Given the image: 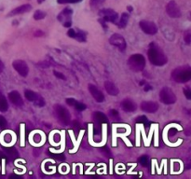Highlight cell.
I'll list each match as a JSON object with an SVG mask.
<instances>
[{
  "instance_id": "obj_46",
  "label": "cell",
  "mask_w": 191,
  "mask_h": 179,
  "mask_svg": "<svg viewBox=\"0 0 191 179\" xmlns=\"http://www.w3.org/2000/svg\"><path fill=\"white\" fill-rule=\"evenodd\" d=\"M150 90H152V87L149 86L148 84H146V87H145V91H146V92H148V91H150Z\"/></svg>"
},
{
  "instance_id": "obj_29",
  "label": "cell",
  "mask_w": 191,
  "mask_h": 179,
  "mask_svg": "<svg viewBox=\"0 0 191 179\" xmlns=\"http://www.w3.org/2000/svg\"><path fill=\"white\" fill-rule=\"evenodd\" d=\"M100 151L102 152V154H103L106 158H111L112 157L111 152L109 151V149L107 147H102V148H100Z\"/></svg>"
},
{
  "instance_id": "obj_1",
  "label": "cell",
  "mask_w": 191,
  "mask_h": 179,
  "mask_svg": "<svg viewBox=\"0 0 191 179\" xmlns=\"http://www.w3.org/2000/svg\"><path fill=\"white\" fill-rule=\"evenodd\" d=\"M147 56L149 62L156 66H162L167 63V57L162 52V49L155 43H151L147 50Z\"/></svg>"
},
{
  "instance_id": "obj_8",
  "label": "cell",
  "mask_w": 191,
  "mask_h": 179,
  "mask_svg": "<svg viewBox=\"0 0 191 179\" xmlns=\"http://www.w3.org/2000/svg\"><path fill=\"white\" fill-rule=\"evenodd\" d=\"M12 66L13 68L22 76L23 78L27 76L29 73V67L27 66V63L22 60H16L12 62Z\"/></svg>"
},
{
  "instance_id": "obj_18",
  "label": "cell",
  "mask_w": 191,
  "mask_h": 179,
  "mask_svg": "<svg viewBox=\"0 0 191 179\" xmlns=\"http://www.w3.org/2000/svg\"><path fill=\"white\" fill-rule=\"evenodd\" d=\"M93 120L99 124L106 123L108 121V119H107V117L106 116V115L104 113H102V112H99V111H96V112L93 113Z\"/></svg>"
},
{
  "instance_id": "obj_25",
  "label": "cell",
  "mask_w": 191,
  "mask_h": 179,
  "mask_svg": "<svg viewBox=\"0 0 191 179\" xmlns=\"http://www.w3.org/2000/svg\"><path fill=\"white\" fill-rule=\"evenodd\" d=\"M46 16V13L44 11H41V10H36L35 12V14H34V19L36 20V21H39V20H42L44 19Z\"/></svg>"
},
{
  "instance_id": "obj_43",
  "label": "cell",
  "mask_w": 191,
  "mask_h": 179,
  "mask_svg": "<svg viewBox=\"0 0 191 179\" xmlns=\"http://www.w3.org/2000/svg\"><path fill=\"white\" fill-rule=\"evenodd\" d=\"M71 24H72V22L71 21H66V22H63V26H65V27H70Z\"/></svg>"
},
{
  "instance_id": "obj_39",
  "label": "cell",
  "mask_w": 191,
  "mask_h": 179,
  "mask_svg": "<svg viewBox=\"0 0 191 179\" xmlns=\"http://www.w3.org/2000/svg\"><path fill=\"white\" fill-rule=\"evenodd\" d=\"M73 125H74V129L75 130V133H78L79 131V127H80L79 122H78L76 120H74V121H73Z\"/></svg>"
},
{
  "instance_id": "obj_34",
  "label": "cell",
  "mask_w": 191,
  "mask_h": 179,
  "mask_svg": "<svg viewBox=\"0 0 191 179\" xmlns=\"http://www.w3.org/2000/svg\"><path fill=\"white\" fill-rule=\"evenodd\" d=\"M135 122H140V123H147L148 120H147V118L146 116H140L138 118H136L135 120Z\"/></svg>"
},
{
  "instance_id": "obj_9",
  "label": "cell",
  "mask_w": 191,
  "mask_h": 179,
  "mask_svg": "<svg viewBox=\"0 0 191 179\" xmlns=\"http://www.w3.org/2000/svg\"><path fill=\"white\" fill-rule=\"evenodd\" d=\"M140 27L143 30L144 33L147 35H156L158 32V27L157 25L153 22H148V21H141L140 22Z\"/></svg>"
},
{
  "instance_id": "obj_13",
  "label": "cell",
  "mask_w": 191,
  "mask_h": 179,
  "mask_svg": "<svg viewBox=\"0 0 191 179\" xmlns=\"http://www.w3.org/2000/svg\"><path fill=\"white\" fill-rule=\"evenodd\" d=\"M8 99L14 106H23V100L21 96V94L17 91H12L8 93Z\"/></svg>"
},
{
  "instance_id": "obj_45",
  "label": "cell",
  "mask_w": 191,
  "mask_h": 179,
  "mask_svg": "<svg viewBox=\"0 0 191 179\" xmlns=\"http://www.w3.org/2000/svg\"><path fill=\"white\" fill-rule=\"evenodd\" d=\"M10 140H11V137H10V134H7L5 136V141H7L8 143L10 142Z\"/></svg>"
},
{
  "instance_id": "obj_12",
  "label": "cell",
  "mask_w": 191,
  "mask_h": 179,
  "mask_svg": "<svg viewBox=\"0 0 191 179\" xmlns=\"http://www.w3.org/2000/svg\"><path fill=\"white\" fill-rule=\"evenodd\" d=\"M141 109L147 113H155L159 109V105L156 102L145 101L141 104Z\"/></svg>"
},
{
  "instance_id": "obj_4",
  "label": "cell",
  "mask_w": 191,
  "mask_h": 179,
  "mask_svg": "<svg viewBox=\"0 0 191 179\" xmlns=\"http://www.w3.org/2000/svg\"><path fill=\"white\" fill-rule=\"evenodd\" d=\"M54 111H55V116L60 124H62V126H67L70 123L71 121L70 112L65 106L56 105L54 106Z\"/></svg>"
},
{
  "instance_id": "obj_22",
  "label": "cell",
  "mask_w": 191,
  "mask_h": 179,
  "mask_svg": "<svg viewBox=\"0 0 191 179\" xmlns=\"http://www.w3.org/2000/svg\"><path fill=\"white\" fill-rule=\"evenodd\" d=\"M108 113H109V118H110V120H112V121L120 122V117H119V114L117 110L111 109V110H109Z\"/></svg>"
},
{
  "instance_id": "obj_23",
  "label": "cell",
  "mask_w": 191,
  "mask_h": 179,
  "mask_svg": "<svg viewBox=\"0 0 191 179\" xmlns=\"http://www.w3.org/2000/svg\"><path fill=\"white\" fill-rule=\"evenodd\" d=\"M129 18H130L129 13H123V14L121 15V18H120L119 22H118L119 27V28H124V27H126V25H127V22H128Z\"/></svg>"
},
{
  "instance_id": "obj_26",
  "label": "cell",
  "mask_w": 191,
  "mask_h": 179,
  "mask_svg": "<svg viewBox=\"0 0 191 179\" xmlns=\"http://www.w3.org/2000/svg\"><path fill=\"white\" fill-rule=\"evenodd\" d=\"M139 162H140V164H141L142 166H144V167H147L148 164H149L148 157L146 155H144L142 157H140L139 158Z\"/></svg>"
},
{
  "instance_id": "obj_40",
  "label": "cell",
  "mask_w": 191,
  "mask_h": 179,
  "mask_svg": "<svg viewBox=\"0 0 191 179\" xmlns=\"http://www.w3.org/2000/svg\"><path fill=\"white\" fill-rule=\"evenodd\" d=\"M67 35H68V36L75 38V31L74 29H69L68 32H67Z\"/></svg>"
},
{
  "instance_id": "obj_37",
  "label": "cell",
  "mask_w": 191,
  "mask_h": 179,
  "mask_svg": "<svg viewBox=\"0 0 191 179\" xmlns=\"http://www.w3.org/2000/svg\"><path fill=\"white\" fill-rule=\"evenodd\" d=\"M53 73H54V75H55L56 78L61 79H63V80L65 79V75H63V74H62V73H60V72H58V71H56V70H54Z\"/></svg>"
},
{
  "instance_id": "obj_3",
  "label": "cell",
  "mask_w": 191,
  "mask_h": 179,
  "mask_svg": "<svg viewBox=\"0 0 191 179\" xmlns=\"http://www.w3.org/2000/svg\"><path fill=\"white\" fill-rule=\"evenodd\" d=\"M128 65L131 70L141 72L146 67V59L142 54H133L128 60Z\"/></svg>"
},
{
  "instance_id": "obj_6",
  "label": "cell",
  "mask_w": 191,
  "mask_h": 179,
  "mask_svg": "<svg viewBox=\"0 0 191 179\" xmlns=\"http://www.w3.org/2000/svg\"><path fill=\"white\" fill-rule=\"evenodd\" d=\"M109 43L115 47H117L121 52H123L126 49L127 44L124 39V37L119 34H113L109 38Z\"/></svg>"
},
{
  "instance_id": "obj_10",
  "label": "cell",
  "mask_w": 191,
  "mask_h": 179,
  "mask_svg": "<svg viewBox=\"0 0 191 179\" xmlns=\"http://www.w3.org/2000/svg\"><path fill=\"white\" fill-rule=\"evenodd\" d=\"M166 12L171 18H179V17H181V14H182L180 8L178 7L176 2L173 1V0H172V1H170L167 4Z\"/></svg>"
},
{
  "instance_id": "obj_2",
  "label": "cell",
  "mask_w": 191,
  "mask_h": 179,
  "mask_svg": "<svg viewBox=\"0 0 191 179\" xmlns=\"http://www.w3.org/2000/svg\"><path fill=\"white\" fill-rule=\"evenodd\" d=\"M172 79L177 83H186L191 79V68L189 66H180L172 72Z\"/></svg>"
},
{
  "instance_id": "obj_21",
  "label": "cell",
  "mask_w": 191,
  "mask_h": 179,
  "mask_svg": "<svg viewBox=\"0 0 191 179\" xmlns=\"http://www.w3.org/2000/svg\"><path fill=\"white\" fill-rule=\"evenodd\" d=\"M8 108V104L6 97L0 93V112H6Z\"/></svg>"
},
{
  "instance_id": "obj_30",
  "label": "cell",
  "mask_w": 191,
  "mask_h": 179,
  "mask_svg": "<svg viewBox=\"0 0 191 179\" xmlns=\"http://www.w3.org/2000/svg\"><path fill=\"white\" fill-rule=\"evenodd\" d=\"M82 0H57L59 4H74V3H79L81 2Z\"/></svg>"
},
{
  "instance_id": "obj_5",
  "label": "cell",
  "mask_w": 191,
  "mask_h": 179,
  "mask_svg": "<svg viewBox=\"0 0 191 179\" xmlns=\"http://www.w3.org/2000/svg\"><path fill=\"white\" fill-rule=\"evenodd\" d=\"M159 100L165 105H173L176 102V96L170 88L164 87L159 92Z\"/></svg>"
},
{
  "instance_id": "obj_31",
  "label": "cell",
  "mask_w": 191,
  "mask_h": 179,
  "mask_svg": "<svg viewBox=\"0 0 191 179\" xmlns=\"http://www.w3.org/2000/svg\"><path fill=\"white\" fill-rule=\"evenodd\" d=\"M184 40L186 44H190L191 42V33L190 31H186L185 34H184Z\"/></svg>"
},
{
  "instance_id": "obj_35",
  "label": "cell",
  "mask_w": 191,
  "mask_h": 179,
  "mask_svg": "<svg viewBox=\"0 0 191 179\" xmlns=\"http://www.w3.org/2000/svg\"><path fill=\"white\" fill-rule=\"evenodd\" d=\"M184 94L186 95V99L190 100L191 99V91L189 90V88H186L184 89Z\"/></svg>"
},
{
  "instance_id": "obj_49",
  "label": "cell",
  "mask_w": 191,
  "mask_h": 179,
  "mask_svg": "<svg viewBox=\"0 0 191 179\" xmlns=\"http://www.w3.org/2000/svg\"><path fill=\"white\" fill-rule=\"evenodd\" d=\"M128 9H129V10H132V7H128Z\"/></svg>"
},
{
  "instance_id": "obj_27",
  "label": "cell",
  "mask_w": 191,
  "mask_h": 179,
  "mask_svg": "<svg viewBox=\"0 0 191 179\" xmlns=\"http://www.w3.org/2000/svg\"><path fill=\"white\" fill-rule=\"evenodd\" d=\"M75 38H76V39H78L79 41H80V42H84V41H86V35H85L84 32L79 31V33H75Z\"/></svg>"
},
{
  "instance_id": "obj_47",
  "label": "cell",
  "mask_w": 191,
  "mask_h": 179,
  "mask_svg": "<svg viewBox=\"0 0 191 179\" xmlns=\"http://www.w3.org/2000/svg\"><path fill=\"white\" fill-rule=\"evenodd\" d=\"M4 69V65H3V62L0 61V73H1Z\"/></svg>"
},
{
  "instance_id": "obj_19",
  "label": "cell",
  "mask_w": 191,
  "mask_h": 179,
  "mask_svg": "<svg viewBox=\"0 0 191 179\" xmlns=\"http://www.w3.org/2000/svg\"><path fill=\"white\" fill-rule=\"evenodd\" d=\"M5 152L7 153V155L11 158L12 160H15L19 158V152L15 147H6Z\"/></svg>"
},
{
  "instance_id": "obj_14",
  "label": "cell",
  "mask_w": 191,
  "mask_h": 179,
  "mask_svg": "<svg viewBox=\"0 0 191 179\" xmlns=\"http://www.w3.org/2000/svg\"><path fill=\"white\" fill-rule=\"evenodd\" d=\"M121 108L125 112H134L137 108V106L134 102L131 99H125L121 102Z\"/></svg>"
},
{
  "instance_id": "obj_28",
  "label": "cell",
  "mask_w": 191,
  "mask_h": 179,
  "mask_svg": "<svg viewBox=\"0 0 191 179\" xmlns=\"http://www.w3.org/2000/svg\"><path fill=\"white\" fill-rule=\"evenodd\" d=\"M74 107L78 110V111H84L86 108H87V106L85 105V104H83V103H80V102H78L76 101V103H75V105L74 106Z\"/></svg>"
},
{
  "instance_id": "obj_7",
  "label": "cell",
  "mask_w": 191,
  "mask_h": 179,
  "mask_svg": "<svg viewBox=\"0 0 191 179\" xmlns=\"http://www.w3.org/2000/svg\"><path fill=\"white\" fill-rule=\"evenodd\" d=\"M99 15L106 22H110L113 23H116V22L118 21V18H119V15L117 12L114 11L113 9H109V8H105V9L100 10Z\"/></svg>"
},
{
  "instance_id": "obj_32",
  "label": "cell",
  "mask_w": 191,
  "mask_h": 179,
  "mask_svg": "<svg viewBox=\"0 0 191 179\" xmlns=\"http://www.w3.org/2000/svg\"><path fill=\"white\" fill-rule=\"evenodd\" d=\"M7 125H8V122H7V120L3 117V116H1V115H0V129H5V128L7 127Z\"/></svg>"
},
{
  "instance_id": "obj_17",
  "label": "cell",
  "mask_w": 191,
  "mask_h": 179,
  "mask_svg": "<svg viewBox=\"0 0 191 179\" xmlns=\"http://www.w3.org/2000/svg\"><path fill=\"white\" fill-rule=\"evenodd\" d=\"M73 13V11L72 9L70 8H65V9H63L61 13L59 14L58 16V20L60 22H65L66 21H71V15Z\"/></svg>"
},
{
  "instance_id": "obj_48",
  "label": "cell",
  "mask_w": 191,
  "mask_h": 179,
  "mask_svg": "<svg viewBox=\"0 0 191 179\" xmlns=\"http://www.w3.org/2000/svg\"><path fill=\"white\" fill-rule=\"evenodd\" d=\"M5 157H6V156H5V155L3 154V153H2L1 151H0V160H3V159H4Z\"/></svg>"
},
{
  "instance_id": "obj_42",
  "label": "cell",
  "mask_w": 191,
  "mask_h": 179,
  "mask_svg": "<svg viewBox=\"0 0 191 179\" xmlns=\"http://www.w3.org/2000/svg\"><path fill=\"white\" fill-rule=\"evenodd\" d=\"M44 35V33L42 32V31H40V30H37L35 33V36H36V37H38V36H42Z\"/></svg>"
},
{
  "instance_id": "obj_16",
  "label": "cell",
  "mask_w": 191,
  "mask_h": 179,
  "mask_svg": "<svg viewBox=\"0 0 191 179\" xmlns=\"http://www.w3.org/2000/svg\"><path fill=\"white\" fill-rule=\"evenodd\" d=\"M105 88L106 90L107 93L112 95V96H117L119 93V89L116 87V85L111 81H106L105 82Z\"/></svg>"
},
{
  "instance_id": "obj_36",
  "label": "cell",
  "mask_w": 191,
  "mask_h": 179,
  "mask_svg": "<svg viewBox=\"0 0 191 179\" xmlns=\"http://www.w3.org/2000/svg\"><path fill=\"white\" fill-rule=\"evenodd\" d=\"M76 103V100L73 99V98H67L66 99V104L70 106H74Z\"/></svg>"
},
{
  "instance_id": "obj_33",
  "label": "cell",
  "mask_w": 191,
  "mask_h": 179,
  "mask_svg": "<svg viewBox=\"0 0 191 179\" xmlns=\"http://www.w3.org/2000/svg\"><path fill=\"white\" fill-rule=\"evenodd\" d=\"M35 104L37 106H45V101H44V99L39 95V96H38V98L36 99V101L35 102Z\"/></svg>"
},
{
  "instance_id": "obj_24",
  "label": "cell",
  "mask_w": 191,
  "mask_h": 179,
  "mask_svg": "<svg viewBox=\"0 0 191 179\" xmlns=\"http://www.w3.org/2000/svg\"><path fill=\"white\" fill-rule=\"evenodd\" d=\"M105 2H106V0H90V6L92 8H98Z\"/></svg>"
},
{
  "instance_id": "obj_44",
  "label": "cell",
  "mask_w": 191,
  "mask_h": 179,
  "mask_svg": "<svg viewBox=\"0 0 191 179\" xmlns=\"http://www.w3.org/2000/svg\"><path fill=\"white\" fill-rule=\"evenodd\" d=\"M34 140H35V142H36V143L40 142V135L39 134H35V137H34Z\"/></svg>"
},
{
  "instance_id": "obj_11",
  "label": "cell",
  "mask_w": 191,
  "mask_h": 179,
  "mask_svg": "<svg viewBox=\"0 0 191 179\" xmlns=\"http://www.w3.org/2000/svg\"><path fill=\"white\" fill-rule=\"evenodd\" d=\"M88 89H89V92L91 93V94L92 95V97L94 98V100L96 102H98V103H102V102L105 101L104 93H102L96 86H94L93 84H89Z\"/></svg>"
},
{
  "instance_id": "obj_15",
  "label": "cell",
  "mask_w": 191,
  "mask_h": 179,
  "mask_svg": "<svg viewBox=\"0 0 191 179\" xmlns=\"http://www.w3.org/2000/svg\"><path fill=\"white\" fill-rule=\"evenodd\" d=\"M32 9V6L29 4H24L22 5L18 8H16L15 9H13L12 11H10L8 13V16H15V15H20V14H23L26 13V12L30 11Z\"/></svg>"
},
{
  "instance_id": "obj_41",
  "label": "cell",
  "mask_w": 191,
  "mask_h": 179,
  "mask_svg": "<svg viewBox=\"0 0 191 179\" xmlns=\"http://www.w3.org/2000/svg\"><path fill=\"white\" fill-rule=\"evenodd\" d=\"M99 22H100L102 25H103V27H104L105 29H107V25L106 24V22L104 19H99Z\"/></svg>"
},
{
  "instance_id": "obj_38",
  "label": "cell",
  "mask_w": 191,
  "mask_h": 179,
  "mask_svg": "<svg viewBox=\"0 0 191 179\" xmlns=\"http://www.w3.org/2000/svg\"><path fill=\"white\" fill-rule=\"evenodd\" d=\"M49 155L53 156L55 159L60 160H65V157L63 156V155H62V154H52V153H49Z\"/></svg>"
},
{
  "instance_id": "obj_20",
  "label": "cell",
  "mask_w": 191,
  "mask_h": 179,
  "mask_svg": "<svg viewBox=\"0 0 191 179\" xmlns=\"http://www.w3.org/2000/svg\"><path fill=\"white\" fill-rule=\"evenodd\" d=\"M24 96L28 101L34 102V103H35L39 95H38L37 93H34L33 91H31V90H26V91L24 92Z\"/></svg>"
}]
</instances>
